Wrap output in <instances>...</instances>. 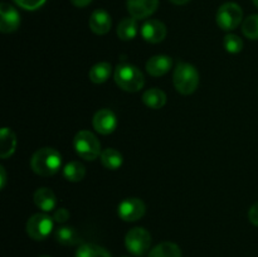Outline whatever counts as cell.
Listing matches in <instances>:
<instances>
[{
  "mask_svg": "<svg viewBox=\"0 0 258 257\" xmlns=\"http://www.w3.org/2000/svg\"><path fill=\"white\" fill-rule=\"evenodd\" d=\"M223 44L227 52L232 53V54L239 53L243 49V42H242L241 38L236 34H227L226 37H224Z\"/></svg>",
  "mask_w": 258,
  "mask_h": 257,
  "instance_id": "484cf974",
  "label": "cell"
},
{
  "mask_svg": "<svg viewBox=\"0 0 258 257\" xmlns=\"http://www.w3.org/2000/svg\"><path fill=\"white\" fill-rule=\"evenodd\" d=\"M118 217L125 222H135L143 218L146 212L145 203L139 198H126L118 204Z\"/></svg>",
  "mask_w": 258,
  "mask_h": 257,
  "instance_id": "ba28073f",
  "label": "cell"
},
{
  "mask_svg": "<svg viewBox=\"0 0 258 257\" xmlns=\"http://www.w3.org/2000/svg\"><path fill=\"white\" fill-rule=\"evenodd\" d=\"M148 257H181V249L174 242H161L151 249Z\"/></svg>",
  "mask_w": 258,
  "mask_h": 257,
  "instance_id": "d6986e66",
  "label": "cell"
},
{
  "mask_svg": "<svg viewBox=\"0 0 258 257\" xmlns=\"http://www.w3.org/2000/svg\"><path fill=\"white\" fill-rule=\"evenodd\" d=\"M173 83L175 90L181 95H191L199 85V73L190 63H178L174 70Z\"/></svg>",
  "mask_w": 258,
  "mask_h": 257,
  "instance_id": "7a4b0ae2",
  "label": "cell"
},
{
  "mask_svg": "<svg viewBox=\"0 0 258 257\" xmlns=\"http://www.w3.org/2000/svg\"><path fill=\"white\" fill-rule=\"evenodd\" d=\"M55 239L63 246H73L80 242V237L72 227H60L55 232Z\"/></svg>",
  "mask_w": 258,
  "mask_h": 257,
  "instance_id": "cb8c5ba5",
  "label": "cell"
},
{
  "mask_svg": "<svg viewBox=\"0 0 258 257\" xmlns=\"http://www.w3.org/2000/svg\"><path fill=\"white\" fill-rule=\"evenodd\" d=\"M20 15L15 8L8 3L0 4V30L3 33H13L19 28Z\"/></svg>",
  "mask_w": 258,
  "mask_h": 257,
  "instance_id": "30bf717a",
  "label": "cell"
},
{
  "mask_svg": "<svg viewBox=\"0 0 258 257\" xmlns=\"http://www.w3.org/2000/svg\"><path fill=\"white\" fill-rule=\"evenodd\" d=\"M170 2L173 3V4H176V5H184V4H186L189 0H170Z\"/></svg>",
  "mask_w": 258,
  "mask_h": 257,
  "instance_id": "1f68e13d",
  "label": "cell"
},
{
  "mask_svg": "<svg viewBox=\"0 0 258 257\" xmlns=\"http://www.w3.org/2000/svg\"><path fill=\"white\" fill-rule=\"evenodd\" d=\"M243 10L236 3H226L217 12V24L223 30H233L242 23Z\"/></svg>",
  "mask_w": 258,
  "mask_h": 257,
  "instance_id": "8992f818",
  "label": "cell"
},
{
  "mask_svg": "<svg viewBox=\"0 0 258 257\" xmlns=\"http://www.w3.org/2000/svg\"><path fill=\"white\" fill-rule=\"evenodd\" d=\"M35 206L43 212H50L57 206V198L53 190L49 188H39L35 190L34 197H33Z\"/></svg>",
  "mask_w": 258,
  "mask_h": 257,
  "instance_id": "9a60e30c",
  "label": "cell"
},
{
  "mask_svg": "<svg viewBox=\"0 0 258 257\" xmlns=\"http://www.w3.org/2000/svg\"><path fill=\"white\" fill-rule=\"evenodd\" d=\"M143 102L153 110H159L165 106L166 95L164 91L159 90V88H150L144 92Z\"/></svg>",
  "mask_w": 258,
  "mask_h": 257,
  "instance_id": "e0dca14e",
  "label": "cell"
},
{
  "mask_svg": "<svg viewBox=\"0 0 258 257\" xmlns=\"http://www.w3.org/2000/svg\"><path fill=\"white\" fill-rule=\"evenodd\" d=\"M63 175L68 181L77 183L81 181L86 175V168L80 161H71L63 169Z\"/></svg>",
  "mask_w": 258,
  "mask_h": 257,
  "instance_id": "7402d4cb",
  "label": "cell"
},
{
  "mask_svg": "<svg viewBox=\"0 0 258 257\" xmlns=\"http://www.w3.org/2000/svg\"><path fill=\"white\" fill-rule=\"evenodd\" d=\"M90 24L91 30L95 34L103 35L106 33L110 32L111 25H112V20H111L110 14L103 9H97L91 14L90 17Z\"/></svg>",
  "mask_w": 258,
  "mask_h": 257,
  "instance_id": "4fadbf2b",
  "label": "cell"
},
{
  "mask_svg": "<svg viewBox=\"0 0 258 257\" xmlns=\"http://www.w3.org/2000/svg\"><path fill=\"white\" fill-rule=\"evenodd\" d=\"M248 219L252 224H254V226L258 227V202L249 208Z\"/></svg>",
  "mask_w": 258,
  "mask_h": 257,
  "instance_id": "f1b7e54d",
  "label": "cell"
},
{
  "mask_svg": "<svg viewBox=\"0 0 258 257\" xmlns=\"http://www.w3.org/2000/svg\"><path fill=\"white\" fill-rule=\"evenodd\" d=\"M62 166V155L53 148H42L33 154L30 168L40 176H50L58 173Z\"/></svg>",
  "mask_w": 258,
  "mask_h": 257,
  "instance_id": "6da1fadb",
  "label": "cell"
},
{
  "mask_svg": "<svg viewBox=\"0 0 258 257\" xmlns=\"http://www.w3.org/2000/svg\"><path fill=\"white\" fill-rule=\"evenodd\" d=\"M125 246L130 253L143 256L151 246V234L143 227H135L126 234Z\"/></svg>",
  "mask_w": 258,
  "mask_h": 257,
  "instance_id": "5b68a950",
  "label": "cell"
},
{
  "mask_svg": "<svg viewBox=\"0 0 258 257\" xmlns=\"http://www.w3.org/2000/svg\"><path fill=\"white\" fill-rule=\"evenodd\" d=\"M92 125L101 135H110L117 127V117L113 111L102 108L95 113L92 118Z\"/></svg>",
  "mask_w": 258,
  "mask_h": 257,
  "instance_id": "9c48e42d",
  "label": "cell"
},
{
  "mask_svg": "<svg viewBox=\"0 0 258 257\" xmlns=\"http://www.w3.org/2000/svg\"><path fill=\"white\" fill-rule=\"evenodd\" d=\"M47 0H14L17 5L25 10H37L38 8L42 7Z\"/></svg>",
  "mask_w": 258,
  "mask_h": 257,
  "instance_id": "4316f807",
  "label": "cell"
},
{
  "mask_svg": "<svg viewBox=\"0 0 258 257\" xmlns=\"http://www.w3.org/2000/svg\"><path fill=\"white\" fill-rule=\"evenodd\" d=\"M76 257H112L110 252L98 244L85 243L78 247Z\"/></svg>",
  "mask_w": 258,
  "mask_h": 257,
  "instance_id": "603a6c76",
  "label": "cell"
},
{
  "mask_svg": "<svg viewBox=\"0 0 258 257\" xmlns=\"http://www.w3.org/2000/svg\"><path fill=\"white\" fill-rule=\"evenodd\" d=\"M173 59L169 55H154L146 62V71L153 77H161L170 71Z\"/></svg>",
  "mask_w": 258,
  "mask_h": 257,
  "instance_id": "5bb4252c",
  "label": "cell"
},
{
  "mask_svg": "<svg viewBox=\"0 0 258 257\" xmlns=\"http://www.w3.org/2000/svg\"><path fill=\"white\" fill-rule=\"evenodd\" d=\"M138 19L135 18H126L118 24L117 35L121 40H131L138 34Z\"/></svg>",
  "mask_w": 258,
  "mask_h": 257,
  "instance_id": "44dd1931",
  "label": "cell"
},
{
  "mask_svg": "<svg viewBox=\"0 0 258 257\" xmlns=\"http://www.w3.org/2000/svg\"><path fill=\"white\" fill-rule=\"evenodd\" d=\"M0 175H2V179H0V188L4 189L5 184H7V173H5L4 166H0Z\"/></svg>",
  "mask_w": 258,
  "mask_h": 257,
  "instance_id": "f546056e",
  "label": "cell"
},
{
  "mask_svg": "<svg viewBox=\"0 0 258 257\" xmlns=\"http://www.w3.org/2000/svg\"><path fill=\"white\" fill-rule=\"evenodd\" d=\"M111 71H112V67H111L110 63L100 62L91 68L90 72H88V77L93 83L100 85V83L106 82L110 78Z\"/></svg>",
  "mask_w": 258,
  "mask_h": 257,
  "instance_id": "ffe728a7",
  "label": "cell"
},
{
  "mask_svg": "<svg viewBox=\"0 0 258 257\" xmlns=\"http://www.w3.org/2000/svg\"><path fill=\"white\" fill-rule=\"evenodd\" d=\"M39 257H50V256H47V254H43V256H39Z\"/></svg>",
  "mask_w": 258,
  "mask_h": 257,
  "instance_id": "836d02e7",
  "label": "cell"
},
{
  "mask_svg": "<svg viewBox=\"0 0 258 257\" xmlns=\"http://www.w3.org/2000/svg\"><path fill=\"white\" fill-rule=\"evenodd\" d=\"M76 153L85 160H96L101 156V144L95 134L88 130H81L73 139Z\"/></svg>",
  "mask_w": 258,
  "mask_h": 257,
  "instance_id": "277c9868",
  "label": "cell"
},
{
  "mask_svg": "<svg viewBox=\"0 0 258 257\" xmlns=\"http://www.w3.org/2000/svg\"><path fill=\"white\" fill-rule=\"evenodd\" d=\"M252 2H253V4L256 5V7L258 8V0H252Z\"/></svg>",
  "mask_w": 258,
  "mask_h": 257,
  "instance_id": "d6a6232c",
  "label": "cell"
},
{
  "mask_svg": "<svg viewBox=\"0 0 258 257\" xmlns=\"http://www.w3.org/2000/svg\"><path fill=\"white\" fill-rule=\"evenodd\" d=\"M242 32L248 39L258 40V14L249 15L242 24Z\"/></svg>",
  "mask_w": 258,
  "mask_h": 257,
  "instance_id": "d4e9b609",
  "label": "cell"
},
{
  "mask_svg": "<svg viewBox=\"0 0 258 257\" xmlns=\"http://www.w3.org/2000/svg\"><path fill=\"white\" fill-rule=\"evenodd\" d=\"M17 148V136L12 128L3 127L0 133V158L7 159L14 154Z\"/></svg>",
  "mask_w": 258,
  "mask_h": 257,
  "instance_id": "2e32d148",
  "label": "cell"
},
{
  "mask_svg": "<svg viewBox=\"0 0 258 257\" xmlns=\"http://www.w3.org/2000/svg\"><path fill=\"white\" fill-rule=\"evenodd\" d=\"M159 0H127V10L135 19H145L158 9Z\"/></svg>",
  "mask_w": 258,
  "mask_h": 257,
  "instance_id": "7c38bea8",
  "label": "cell"
},
{
  "mask_svg": "<svg viewBox=\"0 0 258 257\" xmlns=\"http://www.w3.org/2000/svg\"><path fill=\"white\" fill-rule=\"evenodd\" d=\"M141 35L149 43H160L166 37V27L160 20H148L141 27Z\"/></svg>",
  "mask_w": 258,
  "mask_h": 257,
  "instance_id": "8fae6325",
  "label": "cell"
},
{
  "mask_svg": "<svg viewBox=\"0 0 258 257\" xmlns=\"http://www.w3.org/2000/svg\"><path fill=\"white\" fill-rule=\"evenodd\" d=\"M125 257H126V256H125Z\"/></svg>",
  "mask_w": 258,
  "mask_h": 257,
  "instance_id": "e575fe53",
  "label": "cell"
},
{
  "mask_svg": "<svg viewBox=\"0 0 258 257\" xmlns=\"http://www.w3.org/2000/svg\"><path fill=\"white\" fill-rule=\"evenodd\" d=\"M70 216L71 214L67 208H58L54 212V214H53V219L55 222H58V223H64V222H67L70 219Z\"/></svg>",
  "mask_w": 258,
  "mask_h": 257,
  "instance_id": "83f0119b",
  "label": "cell"
},
{
  "mask_svg": "<svg viewBox=\"0 0 258 257\" xmlns=\"http://www.w3.org/2000/svg\"><path fill=\"white\" fill-rule=\"evenodd\" d=\"M113 80L116 85L126 92H138L145 83L143 72L133 65H118L115 68Z\"/></svg>",
  "mask_w": 258,
  "mask_h": 257,
  "instance_id": "3957f363",
  "label": "cell"
},
{
  "mask_svg": "<svg viewBox=\"0 0 258 257\" xmlns=\"http://www.w3.org/2000/svg\"><path fill=\"white\" fill-rule=\"evenodd\" d=\"M73 5H76L77 8H85L90 4L92 0H71Z\"/></svg>",
  "mask_w": 258,
  "mask_h": 257,
  "instance_id": "4dcf8cb0",
  "label": "cell"
},
{
  "mask_svg": "<svg viewBox=\"0 0 258 257\" xmlns=\"http://www.w3.org/2000/svg\"><path fill=\"white\" fill-rule=\"evenodd\" d=\"M27 233L35 241H43L50 234L53 229V219L45 213H37L27 222Z\"/></svg>",
  "mask_w": 258,
  "mask_h": 257,
  "instance_id": "52a82bcc",
  "label": "cell"
},
{
  "mask_svg": "<svg viewBox=\"0 0 258 257\" xmlns=\"http://www.w3.org/2000/svg\"><path fill=\"white\" fill-rule=\"evenodd\" d=\"M100 160L102 163V165L105 166L108 170H117L123 163L122 154L120 151H117L116 149H105V150L101 153Z\"/></svg>",
  "mask_w": 258,
  "mask_h": 257,
  "instance_id": "ac0fdd59",
  "label": "cell"
}]
</instances>
